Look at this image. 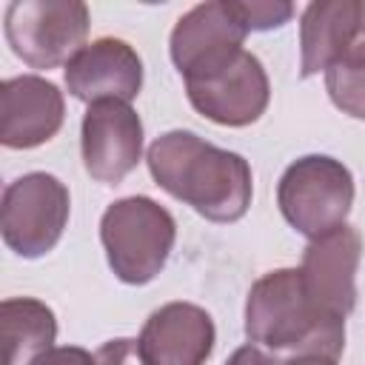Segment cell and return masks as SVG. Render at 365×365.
Here are the masks:
<instances>
[{
  "label": "cell",
  "mask_w": 365,
  "mask_h": 365,
  "mask_svg": "<svg viewBox=\"0 0 365 365\" xmlns=\"http://www.w3.org/2000/svg\"><path fill=\"white\" fill-rule=\"evenodd\" d=\"M148 168L160 188L214 222H234L251 205V165L191 131H168L148 145Z\"/></svg>",
  "instance_id": "1"
},
{
  "label": "cell",
  "mask_w": 365,
  "mask_h": 365,
  "mask_svg": "<svg viewBox=\"0 0 365 365\" xmlns=\"http://www.w3.org/2000/svg\"><path fill=\"white\" fill-rule=\"evenodd\" d=\"M245 334L274 351L336 359L345 348V319L322 314L305 294L299 268H279L257 279L245 302Z\"/></svg>",
  "instance_id": "2"
},
{
  "label": "cell",
  "mask_w": 365,
  "mask_h": 365,
  "mask_svg": "<svg viewBox=\"0 0 365 365\" xmlns=\"http://www.w3.org/2000/svg\"><path fill=\"white\" fill-rule=\"evenodd\" d=\"M174 237V217L148 197L117 200L100 220V240L106 245L108 265L128 285H145L160 274Z\"/></svg>",
  "instance_id": "3"
},
{
  "label": "cell",
  "mask_w": 365,
  "mask_h": 365,
  "mask_svg": "<svg viewBox=\"0 0 365 365\" xmlns=\"http://www.w3.org/2000/svg\"><path fill=\"white\" fill-rule=\"evenodd\" d=\"M277 202L299 234L317 240L345 225L354 202V177L339 160L311 154L285 168L277 185Z\"/></svg>",
  "instance_id": "4"
},
{
  "label": "cell",
  "mask_w": 365,
  "mask_h": 365,
  "mask_svg": "<svg viewBox=\"0 0 365 365\" xmlns=\"http://www.w3.org/2000/svg\"><path fill=\"white\" fill-rule=\"evenodd\" d=\"M88 34V9L80 0H14L6 9V40L31 68L68 63Z\"/></svg>",
  "instance_id": "5"
},
{
  "label": "cell",
  "mask_w": 365,
  "mask_h": 365,
  "mask_svg": "<svg viewBox=\"0 0 365 365\" xmlns=\"http://www.w3.org/2000/svg\"><path fill=\"white\" fill-rule=\"evenodd\" d=\"M68 220V188L34 171L6 185L0 205V231L6 245L20 257H43L51 251Z\"/></svg>",
  "instance_id": "6"
},
{
  "label": "cell",
  "mask_w": 365,
  "mask_h": 365,
  "mask_svg": "<svg viewBox=\"0 0 365 365\" xmlns=\"http://www.w3.org/2000/svg\"><path fill=\"white\" fill-rule=\"evenodd\" d=\"M245 29L228 0H211L182 14L171 31V60L185 83L208 77L242 51Z\"/></svg>",
  "instance_id": "7"
},
{
  "label": "cell",
  "mask_w": 365,
  "mask_h": 365,
  "mask_svg": "<svg viewBox=\"0 0 365 365\" xmlns=\"http://www.w3.org/2000/svg\"><path fill=\"white\" fill-rule=\"evenodd\" d=\"M362 257V237L351 225H339L317 240L302 254L299 277L308 299L328 317L345 319L354 311V274Z\"/></svg>",
  "instance_id": "8"
},
{
  "label": "cell",
  "mask_w": 365,
  "mask_h": 365,
  "mask_svg": "<svg viewBox=\"0 0 365 365\" xmlns=\"http://www.w3.org/2000/svg\"><path fill=\"white\" fill-rule=\"evenodd\" d=\"M191 106L220 125H248L268 106V77L251 51H240L208 77L185 83Z\"/></svg>",
  "instance_id": "9"
},
{
  "label": "cell",
  "mask_w": 365,
  "mask_h": 365,
  "mask_svg": "<svg viewBox=\"0 0 365 365\" xmlns=\"http://www.w3.org/2000/svg\"><path fill=\"white\" fill-rule=\"evenodd\" d=\"M143 151V123L128 103L100 100L83 117V163L91 180L120 182Z\"/></svg>",
  "instance_id": "10"
},
{
  "label": "cell",
  "mask_w": 365,
  "mask_h": 365,
  "mask_svg": "<svg viewBox=\"0 0 365 365\" xmlns=\"http://www.w3.org/2000/svg\"><path fill=\"white\" fill-rule=\"evenodd\" d=\"M66 86L77 100H86L88 106L100 100L128 103L140 94L143 63L125 40L100 37L83 46L66 63Z\"/></svg>",
  "instance_id": "11"
},
{
  "label": "cell",
  "mask_w": 365,
  "mask_h": 365,
  "mask_svg": "<svg viewBox=\"0 0 365 365\" xmlns=\"http://www.w3.org/2000/svg\"><path fill=\"white\" fill-rule=\"evenodd\" d=\"M63 125V94L54 83L23 74L0 86V143L6 148H34Z\"/></svg>",
  "instance_id": "12"
},
{
  "label": "cell",
  "mask_w": 365,
  "mask_h": 365,
  "mask_svg": "<svg viewBox=\"0 0 365 365\" xmlns=\"http://www.w3.org/2000/svg\"><path fill=\"white\" fill-rule=\"evenodd\" d=\"M299 74L328 71L348 51L365 48V0H317L302 11Z\"/></svg>",
  "instance_id": "13"
},
{
  "label": "cell",
  "mask_w": 365,
  "mask_h": 365,
  "mask_svg": "<svg viewBox=\"0 0 365 365\" xmlns=\"http://www.w3.org/2000/svg\"><path fill=\"white\" fill-rule=\"evenodd\" d=\"M137 342L148 365H202L214 345V322L200 305L168 302L145 319Z\"/></svg>",
  "instance_id": "14"
},
{
  "label": "cell",
  "mask_w": 365,
  "mask_h": 365,
  "mask_svg": "<svg viewBox=\"0 0 365 365\" xmlns=\"http://www.w3.org/2000/svg\"><path fill=\"white\" fill-rule=\"evenodd\" d=\"M57 336V322L48 305L17 297L3 299L0 305V342H3V365H20L29 356H40L51 348Z\"/></svg>",
  "instance_id": "15"
},
{
  "label": "cell",
  "mask_w": 365,
  "mask_h": 365,
  "mask_svg": "<svg viewBox=\"0 0 365 365\" xmlns=\"http://www.w3.org/2000/svg\"><path fill=\"white\" fill-rule=\"evenodd\" d=\"M325 88L336 108L365 120V51L345 54L325 71Z\"/></svg>",
  "instance_id": "16"
},
{
  "label": "cell",
  "mask_w": 365,
  "mask_h": 365,
  "mask_svg": "<svg viewBox=\"0 0 365 365\" xmlns=\"http://www.w3.org/2000/svg\"><path fill=\"white\" fill-rule=\"evenodd\" d=\"M228 3L245 31L277 29V26L288 23L294 14V6L285 0H228Z\"/></svg>",
  "instance_id": "17"
},
{
  "label": "cell",
  "mask_w": 365,
  "mask_h": 365,
  "mask_svg": "<svg viewBox=\"0 0 365 365\" xmlns=\"http://www.w3.org/2000/svg\"><path fill=\"white\" fill-rule=\"evenodd\" d=\"M97 365H148L137 339H111L94 354Z\"/></svg>",
  "instance_id": "18"
},
{
  "label": "cell",
  "mask_w": 365,
  "mask_h": 365,
  "mask_svg": "<svg viewBox=\"0 0 365 365\" xmlns=\"http://www.w3.org/2000/svg\"><path fill=\"white\" fill-rule=\"evenodd\" d=\"M29 365H97L94 356L83 348L66 345V348H48L40 356H34Z\"/></svg>",
  "instance_id": "19"
},
{
  "label": "cell",
  "mask_w": 365,
  "mask_h": 365,
  "mask_svg": "<svg viewBox=\"0 0 365 365\" xmlns=\"http://www.w3.org/2000/svg\"><path fill=\"white\" fill-rule=\"evenodd\" d=\"M225 365H282V359L268 356L265 351H259V348H254V345H245V348L234 351V356H231Z\"/></svg>",
  "instance_id": "20"
},
{
  "label": "cell",
  "mask_w": 365,
  "mask_h": 365,
  "mask_svg": "<svg viewBox=\"0 0 365 365\" xmlns=\"http://www.w3.org/2000/svg\"><path fill=\"white\" fill-rule=\"evenodd\" d=\"M282 365H336V359H331V356H317V354H305V356H294V359H288V362H282Z\"/></svg>",
  "instance_id": "21"
}]
</instances>
